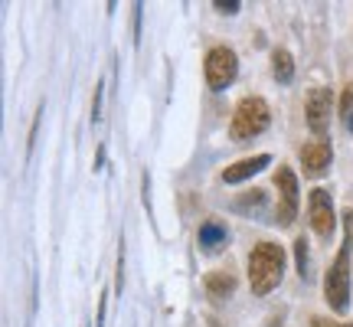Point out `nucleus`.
Wrapping results in <instances>:
<instances>
[{"label":"nucleus","instance_id":"nucleus-1","mask_svg":"<svg viewBox=\"0 0 353 327\" xmlns=\"http://www.w3.org/2000/svg\"><path fill=\"white\" fill-rule=\"evenodd\" d=\"M285 278V249L278 242H259L252 252H249V285H252V295L265 298L281 285Z\"/></svg>","mask_w":353,"mask_h":327},{"label":"nucleus","instance_id":"nucleus-2","mask_svg":"<svg viewBox=\"0 0 353 327\" xmlns=\"http://www.w3.org/2000/svg\"><path fill=\"white\" fill-rule=\"evenodd\" d=\"M350 239H353V213H347V239L334 255V265L324 275V301L341 315L350 304Z\"/></svg>","mask_w":353,"mask_h":327},{"label":"nucleus","instance_id":"nucleus-3","mask_svg":"<svg viewBox=\"0 0 353 327\" xmlns=\"http://www.w3.org/2000/svg\"><path fill=\"white\" fill-rule=\"evenodd\" d=\"M272 121V112H268V101L259 99V95H249L236 105V115H232V125H229V135L232 141H249L259 138Z\"/></svg>","mask_w":353,"mask_h":327},{"label":"nucleus","instance_id":"nucleus-4","mask_svg":"<svg viewBox=\"0 0 353 327\" xmlns=\"http://www.w3.org/2000/svg\"><path fill=\"white\" fill-rule=\"evenodd\" d=\"M203 76H206L213 92H223L239 76V56L229 50V46H213V50L206 52V59H203Z\"/></svg>","mask_w":353,"mask_h":327},{"label":"nucleus","instance_id":"nucleus-5","mask_svg":"<svg viewBox=\"0 0 353 327\" xmlns=\"http://www.w3.org/2000/svg\"><path fill=\"white\" fill-rule=\"evenodd\" d=\"M275 187H278V223L291 226L298 216V177L291 167H278L275 170Z\"/></svg>","mask_w":353,"mask_h":327},{"label":"nucleus","instance_id":"nucleus-6","mask_svg":"<svg viewBox=\"0 0 353 327\" xmlns=\"http://www.w3.org/2000/svg\"><path fill=\"white\" fill-rule=\"evenodd\" d=\"M307 213H311V226H314L317 236H324L330 239L334 236V229H337V213H334V200H330L327 190H311V197H307Z\"/></svg>","mask_w":353,"mask_h":327},{"label":"nucleus","instance_id":"nucleus-7","mask_svg":"<svg viewBox=\"0 0 353 327\" xmlns=\"http://www.w3.org/2000/svg\"><path fill=\"white\" fill-rule=\"evenodd\" d=\"M330 108H334V92L330 88H311V95H307V128L314 131L317 138H324L330 128Z\"/></svg>","mask_w":353,"mask_h":327},{"label":"nucleus","instance_id":"nucleus-8","mask_svg":"<svg viewBox=\"0 0 353 327\" xmlns=\"http://www.w3.org/2000/svg\"><path fill=\"white\" fill-rule=\"evenodd\" d=\"M330 161H334V148H330L327 138H314L311 144L301 148V164L307 177H321L330 170Z\"/></svg>","mask_w":353,"mask_h":327},{"label":"nucleus","instance_id":"nucleus-9","mask_svg":"<svg viewBox=\"0 0 353 327\" xmlns=\"http://www.w3.org/2000/svg\"><path fill=\"white\" fill-rule=\"evenodd\" d=\"M268 161H272V154H255V157H245V161L229 164L226 170H223V180H226V184H242V180L255 177L259 170H265Z\"/></svg>","mask_w":353,"mask_h":327},{"label":"nucleus","instance_id":"nucleus-10","mask_svg":"<svg viewBox=\"0 0 353 327\" xmlns=\"http://www.w3.org/2000/svg\"><path fill=\"white\" fill-rule=\"evenodd\" d=\"M196 242H200V249H206V252L223 249L229 242V229L223 226V223H216V219H206V223H200V229H196Z\"/></svg>","mask_w":353,"mask_h":327},{"label":"nucleus","instance_id":"nucleus-11","mask_svg":"<svg viewBox=\"0 0 353 327\" xmlns=\"http://www.w3.org/2000/svg\"><path fill=\"white\" fill-rule=\"evenodd\" d=\"M203 288H206V295L213 301H226V298H232V291H236V275L232 272H210V275L203 278Z\"/></svg>","mask_w":353,"mask_h":327},{"label":"nucleus","instance_id":"nucleus-12","mask_svg":"<svg viewBox=\"0 0 353 327\" xmlns=\"http://www.w3.org/2000/svg\"><path fill=\"white\" fill-rule=\"evenodd\" d=\"M272 72L281 86H291V79H294V59H291L288 50H275L272 52Z\"/></svg>","mask_w":353,"mask_h":327},{"label":"nucleus","instance_id":"nucleus-13","mask_svg":"<svg viewBox=\"0 0 353 327\" xmlns=\"http://www.w3.org/2000/svg\"><path fill=\"white\" fill-rule=\"evenodd\" d=\"M262 206H265V190H259V187H252L249 193L236 197V203H232V210H236V213H242V216L259 213Z\"/></svg>","mask_w":353,"mask_h":327},{"label":"nucleus","instance_id":"nucleus-14","mask_svg":"<svg viewBox=\"0 0 353 327\" xmlns=\"http://www.w3.org/2000/svg\"><path fill=\"white\" fill-rule=\"evenodd\" d=\"M294 255H298V272H301V278H307V272H311V265H307V239L294 242Z\"/></svg>","mask_w":353,"mask_h":327},{"label":"nucleus","instance_id":"nucleus-15","mask_svg":"<svg viewBox=\"0 0 353 327\" xmlns=\"http://www.w3.org/2000/svg\"><path fill=\"white\" fill-rule=\"evenodd\" d=\"M125 288V246L118 249V272H114V295H121Z\"/></svg>","mask_w":353,"mask_h":327},{"label":"nucleus","instance_id":"nucleus-16","mask_svg":"<svg viewBox=\"0 0 353 327\" xmlns=\"http://www.w3.org/2000/svg\"><path fill=\"white\" fill-rule=\"evenodd\" d=\"M213 7L219 13H229V17H232V13H239V0H216Z\"/></svg>","mask_w":353,"mask_h":327},{"label":"nucleus","instance_id":"nucleus-17","mask_svg":"<svg viewBox=\"0 0 353 327\" xmlns=\"http://www.w3.org/2000/svg\"><path fill=\"white\" fill-rule=\"evenodd\" d=\"M92 121H101V86H95V99H92Z\"/></svg>","mask_w":353,"mask_h":327},{"label":"nucleus","instance_id":"nucleus-18","mask_svg":"<svg viewBox=\"0 0 353 327\" xmlns=\"http://www.w3.org/2000/svg\"><path fill=\"white\" fill-rule=\"evenodd\" d=\"M353 112V86L343 92V99H341V115H350Z\"/></svg>","mask_w":353,"mask_h":327},{"label":"nucleus","instance_id":"nucleus-19","mask_svg":"<svg viewBox=\"0 0 353 327\" xmlns=\"http://www.w3.org/2000/svg\"><path fill=\"white\" fill-rule=\"evenodd\" d=\"M311 327H353V324H337V321H327V317H314Z\"/></svg>","mask_w":353,"mask_h":327},{"label":"nucleus","instance_id":"nucleus-20","mask_svg":"<svg viewBox=\"0 0 353 327\" xmlns=\"http://www.w3.org/2000/svg\"><path fill=\"white\" fill-rule=\"evenodd\" d=\"M134 43H141V3L134 7Z\"/></svg>","mask_w":353,"mask_h":327},{"label":"nucleus","instance_id":"nucleus-21","mask_svg":"<svg viewBox=\"0 0 353 327\" xmlns=\"http://www.w3.org/2000/svg\"><path fill=\"white\" fill-rule=\"evenodd\" d=\"M101 164H105V148H99V154H95V170H99Z\"/></svg>","mask_w":353,"mask_h":327},{"label":"nucleus","instance_id":"nucleus-22","mask_svg":"<svg viewBox=\"0 0 353 327\" xmlns=\"http://www.w3.org/2000/svg\"><path fill=\"white\" fill-rule=\"evenodd\" d=\"M343 121H347V128L353 131V112H350V115H343Z\"/></svg>","mask_w":353,"mask_h":327},{"label":"nucleus","instance_id":"nucleus-23","mask_svg":"<svg viewBox=\"0 0 353 327\" xmlns=\"http://www.w3.org/2000/svg\"><path fill=\"white\" fill-rule=\"evenodd\" d=\"M206 327H219V321H216V317H210V321H206Z\"/></svg>","mask_w":353,"mask_h":327}]
</instances>
